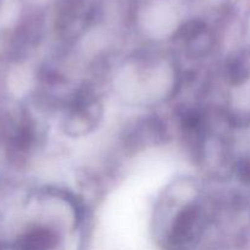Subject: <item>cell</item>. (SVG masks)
Wrapping results in <instances>:
<instances>
[{"instance_id":"1","label":"cell","mask_w":250,"mask_h":250,"mask_svg":"<svg viewBox=\"0 0 250 250\" xmlns=\"http://www.w3.org/2000/svg\"><path fill=\"white\" fill-rule=\"evenodd\" d=\"M200 215L197 208H187L176 217L171 242L176 247H183L192 243L199 232Z\"/></svg>"}]
</instances>
